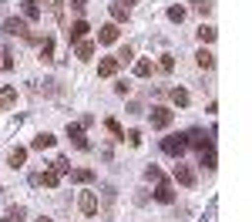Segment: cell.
Segmentation results:
<instances>
[{"instance_id":"1","label":"cell","mask_w":252,"mask_h":222,"mask_svg":"<svg viewBox=\"0 0 252 222\" xmlns=\"http://www.w3.org/2000/svg\"><path fill=\"white\" fill-rule=\"evenodd\" d=\"M185 148H189V135H168V138H161V152L165 155H172V159H182L185 155Z\"/></svg>"},{"instance_id":"2","label":"cell","mask_w":252,"mask_h":222,"mask_svg":"<svg viewBox=\"0 0 252 222\" xmlns=\"http://www.w3.org/2000/svg\"><path fill=\"white\" fill-rule=\"evenodd\" d=\"M3 34H10V37H24V40H31V44H37V37L31 34V27H27V20H24V17H10L7 24H3Z\"/></svg>"},{"instance_id":"3","label":"cell","mask_w":252,"mask_h":222,"mask_svg":"<svg viewBox=\"0 0 252 222\" xmlns=\"http://www.w3.org/2000/svg\"><path fill=\"white\" fill-rule=\"evenodd\" d=\"M172 121H175V111H168V108H161V104H158V108H152V128H158V131H165V128L172 125Z\"/></svg>"},{"instance_id":"4","label":"cell","mask_w":252,"mask_h":222,"mask_svg":"<svg viewBox=\"0 0 252 222\" xmlns=\"http://www.w3.org/2000/svg\"><path fill=\"white\" fill-rule=\"evenodd\" d=\"M88 31H91V24H88L84 17H78L71 27H67V44H78V40H84V37H88Z\"/></svg>"},{"instance_id":"5","label":"cell","mask_w":252,"mask_h":222,"mask_svg":"<svg viewBox=\"0 0 252 222\" xmlns=\"http://www.w3.org/2000/svg\"><path fill=\"white\" fill-rule=\"evenodd\" d=\"M67 138H71V145L81 148V152H88V148H91V141L84 138V128H81V125H67Z\"/></svg>"},{"instance_id":"6","label":"cell","mask_w":252,"mask_h":222,"mask_svg":"<svg viewBox=\"0 0 252 222\" xmlns=\"http://www.w3.org/2000/svg\"><path fill=\"white\" fill-rule=\"evenodd\" d=\"M78 209L84 216H97V195L94 192H81L78 195Z\"/></svg>"},{"instance_id":"7","label":"cell","mask_w":252,"mask_h":222,"mask_svg":"<svg viewBox=\"0 0 252 222\" xmlns=\"http://www.w3.org/2000/svg\"><path fill=\"white\" fill-rule=\"evenodd\" d=\"M121 37V27L118 24H104V27H97V44H115Z\"/></svg>"},{"instance_id":"8","label":"cell","mask_w":252,"mask_h":222,"mask_svg":"<svg viewBox=\"0 0 252 222\" xmlns=\"http://www.w3.org/2000/svg\"><path fill=\"white\" fill-rule=\"evenodd\" d=\"M172 175H175V182H178V185H185V189H192V185H195V172L189 168V165H182V161L175 165Z\"/></svg>"},{"instance_id":"9","label":"cell","mask_w":252,"mask_h":222,"mask_svg":"<svg viewBox=\"0 0 252 222\" xmlns=\"http://www.w3.org/2000/svg\"><path fill=\"white\" fill-rule=\"evenodd\" d=\"M118 67H121V64H118L115 58H101L97 61V78H115Z\"/></svg>"},{"instance_id":"10","label":"cell","mask_w":252,"mask_h":222,"mask_svg":"<svg viewBox=\"0 0 252 222\" xmlns=\"http://www.w3.org/2000/svg\"><path fill=\"white\" fill-rule=\"evenodd\" d=\"M14 104H17V88H14V84L0 88V108L7 111V108H14Z\"/></svg>"},{"instance_id":"11","label":"cell","mask_w":252,"mask_h":222,"mask_svg":"<svg viewBox=\"0 0 252 222\" xmlns=\"http://www.w3.org/2000/svg\"><path fill=\"white\" fill-rule=\"evenodd\" d=\"M155 202H161V205H172V202H175V192H172V185H168V182H158Z\"/></svg>"},{"instance_id":"12","label":"cell","mask_w":252,"mask_h":222,"mask_svg":"<svg viewBox=\"0 0 252 222\" xmlns=\"http://www.w3.org/2000/svg\"><path fill=\"white\" fill-rule=\"evenodd\" d=\"M74 54H78L81 61H91L94 58V40H88V37L78 40V44H74Z\"/></svg>"},{"instance_id":"13","label":"cell","mask_w":252,"mask_h":222,"mask_svg":"<svg viewBox=\"0 0 252 222\" xmlns=\"http://www.w3.org/2000/svg\"><path fill=\"white\" fill-rule=\"evenodd\" d=\"M20 10H24V20H40V3L37 0H20Z\"/></svg>"},{"instance_id":"14","label":"cell","mask_w":252,"mask_h":222,"mask_svg":"<svg viewBox=\"0 0 252 222\" xmlns=\"http://www.w3.org/2000/svg\"><path fill=\"white\" fill-rule=\"evenodd\" d=\"M54 141H58V138H54L51 131H40L37 138L31 141V148H34V152H44V148H54Z\"/></svg>"},{"instance_id":"15","label":"cell","mask_w":252,"mask_h":222,"mask_svg":"<svg viewBox=\"0 0 252 222\" xmlns=\"http://www.w3.org/2000/svg\"><path fill=\"white\" fill-rule=\"evenodd\" d=\"M128 17H131V10L125 3H111V24H128Z\"/></svg>"},{"instance_id":"16","label":"cell","mask_w":252,"mask_h":222,"mask_svg":"<svg viewBox=\"0 0 252 222\" xmlns=\"http://www.w3.org/2000/svg\"><path fill=\"white\" fill-rule=\"evenodd\" d=\"M71 182H78V185H91V182H94V172H91V168H71Z\"/></svg>"},{"instance_id":"17","label":"cell","mask_w":252,"mask_h":222,"mask_svg":"<svg viewBox=\"0 0 252 222\" xmlns=\"http://www.w3.org/2000/svg\"><path fill=\"white\" fill-rule=\"evenodd\" d=\"M195 64H198V67H205V71H209V67H215V54H212V51H205V47H202V51H198V54H195Z\"/></svg>"},{"instance_id":"18","label":"cell","mask_w":252,"mask_h":222,"mask_svg":"<svg viewBox=\"0 0 252 222\" xmlns=\"http://www.w3.org/2000/svg\"><path fill=\"white\" fill-rule=\"evenodd\" d=\"M152 71H155V64H152L148 58L135 61V74H138V78H152Z\"/></svg>"},{"instance_id":"19","label":"cell","mask_w":252,"mask_h":222,"mask_svg":"<svg viewBox=\"0 0 252 222\" xmlns=\"http://www.w3.org/2000/svg\"><path fill=\"white\" fill-rule=\"evenodd\" d=\"M7 161H10V168H24V161H27V148H14Z\"/></svg>"},{"instance_id":"20","label":"cell","mask_w":252,"mask_h":222,"mask_svg":"<svg viewBox=\"0 0 252 222\" xmlns=\"http://www.w3.org/2000/svg\"><path fill=\"white\" fill-rule=\"evenodd\" d=\"M195 34H198V40H202V44H212V40H215V27H212V24H202Z\"/></svg>"},{"instance_id":"21","label":"cell","mask_w":252,"mask_h":222,"mask_svg":"<svg viewBox=\"0 0 252 222\" xmlns=\"http://www.w3.org/2000/svg\"><path fill=\"white\" fill-rule=\"evenodd\" d=\"M168 95H172V101L178 104V108H189V91H185V88H172Z\"/></svg>"},{"instance_id":"22","label":"cell","mask_w":252,"mask_h":222,"mask_svg":"<svg viewBox=\"0 0 252 222\" xmlns=\"http://www.w3.org/2000/svg\"><path fill=\"white\" fill-rule=\"evenodd\" d=\"M27 219V209H24V205H10V209H7V222H24Z\"/></svg>"},{"instance_id":"23","label":"cell","mask_w":252,"mask_h":222,"mask_svg":"<svg viewBox=\"0 0 252 222\" xmlns=\"http://www.w3.org/2000/svg\"><path fill=\"white\" fill-rule=\"evenodd\" d=\"M40 61H54V40L51 37L40 40Z\"/></svg>"},{"instance_id":"24","label":"cell","mask_w":252,"mask_h":222,"mask_svg":"<svg viewBox=\"0 0 252 222\" xmlns=\"http://www.w3.org/2000/svg\"><path fill=\"white\" fill-rule=\"evenodd\" d=\"M51 168H54L58 175H71V161L64 159V155H61V159H54V161H51Z\"/></svg>"},{"instance_id":"25","label":"cell","mask_w":252,"mask_h":222,"mask_svg":"<svg viewBox=\"0 0 252 222\" xmlns=\"http://www.w3.org/2000/svg\"><path fill=\"white\" fill-rule=\"evenodd\" d=\"M104 128H108V131H111L118 141H125V131H121V125H118L115 118H104Z\"/></svg>"},{"instance_id":"26","label":"cell","mask_w":252,"mask_h":222,"mask_svg":"<svg viewBox=\"0 0 252 222\" xmlns=\"http://www.w3.org/2000/svg\"><path fill=\"white\" fill-rule=\"evenodd\" d=\"M131 58H135V47H128V44H125V47H121V51L115 54V61H118V64H128Z\"/></svg>"},{"instance_id":"27","label":"cell","mask_w":252,"mask_h":222,"mask_svg":"<svg viewBox=\"0 0 252 222\" xmlns=\"http://www.w3.org/2000/svg\"><path fill=\"white\" fill-rule=\"evenodd\" d=\"M145 179H148V182H165V175H161L158 165H148V168H145Z\"/></svg>"},{"instance_id":"28","label":"cell","mask_w":252,"mask_h":222,"mask_svg":"<svg viewBox=\"0 0 252 222\" xmlns=\"http://www.w3.org/2000/svg\"><path fill=\"white\" fill-rule=\"evenodd\" d=\"M198 161H202V168H215V148H205Z\"/></svg>"},{"instance_id":"29","label":"cell","mask_w":252,"mask_h":222,"mask_svg":"<svg viewBox=\"0 0 252 222\" xmlns=\"http://www.w3.org/2000/svg\"><path fill=\"white\" fill-rule=\"evenodd\" d=\"M192 3V10H198V14H209L212 10V0H189Z\"/></svg>"},{"instance_id":"30","label":"cell","mask_w":252,"mask_h":222,"mask_svg":"<svg viewBox=\"0 0 252 222\" xmlns=\"http://www.w3.org/2000/svg\"><path fill=\"white\" fill-rule=\"evenodd\" d=\"M172 67H175V58H172V54H161V61H158V71H165V74H168Z\"/></svg>"},{"instance_id":"31","label":"cell","mask_w":252,"mask_h":222,"mask_svg":"<svg viewBox=\"0 0 252 222\" xmlns=\"http://www.w3.org/2000/svg\"><path fill=\"white\" fill-rule=\"evenodd\" d=\"M168 20L182 24V20H185V7H168Z\"/></svg>"},{"instance_id":"32","label":"cell","mask_w":252,"mask_h":222,"mask_svg":"<svg viewBox=\"0 0 252 222\" xmlns=\"http://www.w3.org/2000/svg\"><path fill=\"white\" fill-rule=\"evenodd\" d=\"M71 10H74L78 17H84V10H88V0H71Z\"/></svg>"},{"instance_id":"33","label":"cell","mask_w":252,"mask_h":222,"mask_svg":"<svg viewBox=\"0 0 252 222\" xmlns=\"http://www.w3.org/2000/svg\"><path fill=\"white\" fill-rule=\"evenodd\" d=\"M47 7H51V14L61 17V10H64V0H47Z\"/></svg>"},{"instance_id":"34","label":"cell","mask_w":252,"mask_h":222,"mask_svg":"<svg viewBox=\"0 0 252 222\" xmlns=\"http://www.w3.org/2000/svg\"><path fill=\"white\" fill-rule=\"evenodd\" d=\"M115 91H118V95H121V98H125V95L131 91V84H128V81H115Z\"/></svg>"},{"instance_id":"35","label":"cell","mask_w":252,"mask_h":222,"mask_svg":"<svg viewBox=\"0 0 252 222\" xmlns=\"http://www.w3.org/2000/svg\"><path fill=\"white\" fill-rule=\"evenodd\" d=\"M0 58H3V67H7V71L14 67V61H10V51H7V47H0Z\"/></svg>"},{"instance_id":"36","label":"cell","mask_w":252,"mask_h":222,"mask_svg":"<svg viewBox=\"0 0 252 222\" xmlns=\"http://www.w3.org/2000/svg\"><path fill=\"white\" fill-rule=\"evenodd\" d=\"M128 145H135V148H138V145H141V131H128Z\"/></svg>"},{"instance_id":"37","label":"cell","mask_w":252,"mask_h":222,"mask_svg":"<svg viewBox=\"0 0 252 222\" xmlns=\"http://www.w3.org/2000/svg\"><path fill=\"white\" fill-rule=\"evenodd\" d=\"M78 125H81V128H91V125H94V115H84V118H81Z\"/></svg>"},{"instance_id":"38","label":"cell","mask_w":252,"mask_h":222,"mask_svg":"<svg viewBox=\"0 0 252 222\" xmlns=\"http://www.w3.org/2000/svg\"><path fill=\"white\" fill-rule=\"evenodd\" d=\"M37 222H51V219H47V216H40V219H37Z\"/></svg>"}]
</instances>
